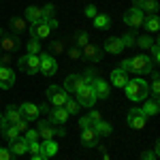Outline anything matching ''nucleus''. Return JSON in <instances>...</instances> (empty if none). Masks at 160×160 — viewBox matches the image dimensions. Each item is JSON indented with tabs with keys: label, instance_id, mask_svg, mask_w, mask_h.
<instances>
[{
	"label": "nucleus",
	"instance_id": "obj_37",
	"mask_svg": "<svg viewBox=\"0 0 160 160\" xmlns=\"http://www.w3.org/2000/svg\"><path fill=\"white\" fill-rule=\"evenodd\" d=\"M41 15H43V22L53 19V4H45V7H41Z\"/></svg>",
	"mask_w": 160,
	"mask_h": 160
},
{
	"label": "nucleus",
	"instance_id": "obj_26",
	"mask_svg": "<svg viewBox=\"0 0 160 160\" xmlns=\"http://www.w3.org/2000/svg\"><path fill=\"white\" fill-rule=\"evenodd\" d=\"M111 81H113V86L124 88L126 81H128V73H124L122 68H113V71H111Z\"/></svg>",
	"mask_w": 160,
	"mask_h": 160
},
{
	"label": "nucleus",
	"instance_id": "obj_43",
	"mask_svg": "<svg viewBox=\"0 0 160 160\" xmlns=\"http://www.w3.org/2000/svg\"><path fill=\"white\" fill-rule=\"evenodd\" d=\"M51 109H53V105H49V102H43V105L38 107V115H47V118H49Z\"/></svg>",
	"mask_w": 160,
	"mask_h": 160
},
{
	"label": "nucleus",
	"instance_id": "obj_45",
	"mask_svg": "<svg viewBox=\"0 0 160 160\" xmlns=\"http://www.w3.org/2000/svg\"><path fill=\"white\" fill-rule=\"evenodd\" d=\"M94 124H96V122H92L88 115H83V118L79 120V126H81V128H94Z\"/></svg>",
	"mask_w": 160,
	"mask_h": 160
},
{
	"label": "nucleus",
	"instance_id": "obj_21",
	"mask_svg": "<svg viewBox=\"0 0 160 160\" xmlns=\"http://www.w3.org/2000/svg\"><path fill=\"white\" fill-rule=\"evenodd\" d=\"M38 137L43 139V141H47V139H53V126H51L49 120H38Z\"/></svg>",
	"mask_w": 160,
	"mask_h": 160
},
{
	"label": "nucleus",
	"instance_id": "obj_51",
	"mask_svg": "<svg viewBox=\"0 0 160 160\" xmlns=\"http://www.w3.org/2000/svg\"><path fill=\"white\" fill-rule=\"evenodd\" d=\"M9 62H11V53H2V56H0V64H2V66H7Z\"/></svg>",
	"mask_w": 160,
	"mask_h": 160
},
{
	"label": "nucleus",
	"instance_id": "obj_16",
	"mask_svg": "<svg viewBox=\"0 0 160 160\" xmlns=\"http://www.w3.org/2000/svg\"><path fill=\"white\" fill-rule=\"evenodd\" d=\"M98 139L100 137L96 135L94 128H81V143H83L86 148H96V145H98Z\"/></svg>",
	"mask_w": 160,
	"mask_h": 160
},
{
	"label": "nucleus",
	"instance_id": "obj_11",
	"mask_svg": "<svg viewBox=\"0 0 160 160\" xmlns=\"http://www.w3.org/2000/svg\"><path fill=\"white\" fill-rule=\"evenodd\" d=\"M17 111H19L22 120H26V122L38 120V107H37V105H32V102H24V105H19Z\"/></svg>",
	"mask_w": 160,
	"mask_h": 160
},
{
	"label": "nucleus",
	"instance_id": "obj_19",
	"mask_svg": "<svg viewBox=\"0 0 160 160\" xmlns=\"http://www.w3.org/2000/svg\"><path fill=\"white\" fill-rule=\"evenodd\" d=\"M0 130H2V137H4L7 141H15V139H19V130H17L13 124H9L4 118H2V124H0Z\"/></svg>",
	"mask_w": 160,
	"mask_h": 160
},
{
	"label": "nucleus",
	"instance_id": "obj_4",
	"mask_svg": "<svg viewBox=\"0 0 160 160\" xmlns=\"http://www.w3.org/2000/svg\"><path fill=\"white\" fill-rule=\"evenodd\" d=\"M47 98H49V105H53V107H64V102L68 98V92L60 86H49L47 88Z\"/></svg>",
	"mask_w": 160,
	"mask_h": 160
},
{
	"label": "nucleus",
	"instance_id": "obj_46",
	"mask_svg": "<svg viewBox=\"0 0 160 160\" xmlns=\"http://www.w3.org/2000/svg\"><path fill=\"white\" fill-rule=\"evenodd\" d=\"M0 160H15V156H13L9 149H4V148H0Z\"/></svg>",
	"mask_w": 160,
	"mask_h": 160
},
{
	"label": "nucleus",
	"instance_id": "obj_14",
	"mask_svg": "<svg viewBox=\"0 0 160 160\" xmlns=\"http://www.w3.org/2000/svg\"><path fill=\"white\" fill-rule=\"evenodd\" d=\"M132 7L141 9L143 15H154V13H158V9H160L158 0H135V4H132Z\"/></svg>",
	"mask_w": 160,
	"mask_h": 160
},
{
	"label": "nucleus",
	"instance_id": "obj_24",
	"mask_svg": "<svg viewBox=\"0 0 160 160\" xmlns=\"http://www.w3.org/2000/svg\"><path fill=\"white\" fill-rule=\"evenodd\" d=\"M24 19H26L30 26H34V24H38V22H43L41 7H28V9H26V17H24Z\"/></svg>",
	"mask_w": 160,
	"mask_h": 160
},
{
	"label": "nucleus",
	"instance_id": "obj_52",
	"mask_svg": "<svg viewBox=\"0 0 160 160\" xmlns=\"http://www.w3.org/2000/svg\"><path fill=\"white\" fill-rule=\"evenodd\" d=\"M120 68H122L124 73H128V71H130V60H122L120 62Z\"/></svg>",
	"mask_w": 160,
	"mask_h": 160
},
{
	"label": "nucleus",
	"instance_id": "obj_22",
	"mask_svg": "<svg viewBox=\"0 0 160 160\" xmlns=\"http://www.w3.org/2000/svg\"><path fill=\"white\" fill-rule=\"evenodd\" d=\"M58 143L53 141V139H47V141H43L41 143V156H45V158H51V156H56L58 154Z\"/></svg>",
	"mask_w": 160,
	"mask_h": 160
},
{
	"label": "nucleus",
	"instance_id": "obj_3",
	"mask_svg": "<svg viewBox=\"0 0 160 160\" xmlns=\"http://www.w3.org/2000/svg\"><path fill=\"white\" fill-rule=\"evenodd\" d=\"M77 94V102H79V107H92L94 102H96V94H94V88L92 83H88L86 79H83V83L81 88L75 92Z\"/></svg>",
	"mask_w": 160,
	"mask_h": 160
},
{
	"label": "nucleus",
	"instance_id": "obj_30",
	"mask_svg": "<svg viewBox=\"0 0 160 160\" xmlns=\"http://www.w3.org/2000/svg\"><path fill=\"white\" fill-rule=\"evenodd\" d=\"M109 26H111V17H109V15H105V13H98V15L94 17V28L107 30Z\"/></svg>",
	"mask_w": 160,
	"mask_h": 160
},
{
	"label": "nucleus",
	"instance_id": "obj_15",
	"mask_svg": "<svg viewBox=\"0 0 160 160\" xmlns=\"http://www.w3.org/2000/svg\"><path fill=\"white\" fill-rule=\"evenodd\" d=\"M15 83V73L11 71V66H2L0 68V88L2 90H11Z\"/></svg>",
	"mask_w": 160,
	"mask_h": 160
},
{
	"label": "nucleus",
	"instance_id": "obj_32",
	"mask_svg": "<svg viewBox=\"0 0 160 160\" xmlns=\"http://www.w3.org/2000/svg\"><path fill=\"white\" fill-rule=\"evenodd\" d=\"M149 92H152V98H158L160 96V77H158V73H154V77H152Z\"/></svg>",
	"mask_w": 160,
	"mask_h": 160
},
{
	"label": "nucleus",
	"instance_id": "obj_6",
	"mask_svg": "<svg viewBox=\"0 0 160 160\" xmlns=\"http://www.w3.org/2000/svg\"><path fill=\"white\" fill-rule=\"evenodd\" d=\"M126 124L130 126V128H135V130H141V128H145V124H148V115L143 113L141 109H130L128 111V115H126Z\"/></svg>",
	"mask_w": 160,
	"mask_h": 160
},
{
	"label": "nucleus",
	"instance_id": "obj_2",
	"mask_svg": "<svg viewBox=\"0 0 160 160\" xmlns=\"http://www.w3.org/2000/svg\"><path fill=\"white\" fill-rule=\"evenodd\" d=\"M152 68H154V62H152V58L148 53H139V56H135L130 60V73H135V75H148Z\"/></svg>",
	"mask_w": 160,
	"mask_h": 160
},
{
	"label": "nucleus",
	"instance_id": "obj_48",
	"mask_svg": "<svg viewBox=\"0 0 160 160\" xmlns=\"http://www.w3.org/2000/svg\"><path fill=\"white\" fill-rule=\"evenodd\" d=\"M53 137H66V128H64L62 124H58V126L53 128Z\"/></svg>",
	"mask_w": 160,
	"mask_h": 160
},
{
	"label": "nucleus",
	"instance_id": "obj_38",
	"mask_svg": "<svg viewBox=\"0 0 160 160\" xmlns=\"http://www.w3.org/2000/svg\"><path fill=\"white\" fill-rule=\"evenodd\" d=\"M28 53H30V56H38V53H41V45H38V38H32V41L28 43Z\"/></svg>",
	"mask_w": 160,
	"mask_h": 160
},
{
	"label": "nucleus",
	"instance_id": "obj_28",
	"mask_svg": "<svg viewBox=\"0 0 160 160\" xmlns=\"http://www.w3.org/2000/svg\"><path fill=\"white\" fill-rule=\"evenodd\" d=\"M143 113H145V115H156V113H158L160 111V102H158V98H145V105H143Z\"/></svg>",
	"mask_w": 160,
	"mask_h": 160
},
{
	"label": "nucleus",
	"instance_id": "obj_56",
	"mask_svg": "<svg viewBox=\"0 0 160 160\" xmlns=\"http://www.w3.org/2000/svg\"><path fill=\"white\" fill-rule=\"evenodd\" d=\"M2 37H4V32H2V28H0V38H2Z\"/></svg>",
	"mask_w": 160,
	"mask_h": 160
},
{
	"label": "nucleus",
	"instance_id": "obj_29",
	"mask_svg": "<svg viewBox=\"0 0 160 160\" xmlns=\"http://www.w3.org/2000/svg\"><path fill=\"white\" fill-rule=\"evenodd\" d=\"M2 118H4L9 124H17L19 120H22V115H19L17 107H13V105H9V107H7V111H4V115H2Z\"/></svg>",
	"mask_w": 160,
	"mask_h": 160
},
{
	"label": "nucleus",
	"instance_id": "obj_42",
	"mask_svg": "<svg viewBox=\"0 0 160 160\" xmlns=\"http://www.w3.org/2000/svg\"><path fill=\"white\" fill-rule=\"evenodd\" d=\"M149 49H152V53H154V64H158V60H160V45H158V41H154V45H152V47H149Z\"/></svg>",
	"mask_w": 160,
	"mask_h": 160
},
{
	"label": "nucleus",
	"instance_id": "obj_10",
	"mask_svg": "<svg viewBox=\"0 0 160 160\" xmlns=\"http://www.w3.org/2000/svg\"><path fill=\"white\" fill-rule=\"evenodd\" d=\"M19 37H15V34H4V37L0 38V49L4 51V53H13L15 49H19Z\"/></svg>",
	"mask_w": 160,
	"mask_h": 160
},
{
	"label": "nucleus",
	"instance_id": "obj_41",
	"mask_svg": "<svg viewBox=\"0 0 160 160\" xmlns=\"http://www.w3.org/2000/svg\"><path fill=\"white\" fill-rule=\"evenodd\" d=\"M68 58H71V60H81V47H77V45L71 47V49H68Z\"/></svg>",
	"mask_w": 160,
	"mask_h": 160
},
{
	"label": "nucleus",
	"instance_id": "obj_27",
	"mask_svg": "<svg viewBox=\"0 0 160 160\" xmlns=\"http://www.w3.org/2000/svg\"><path fill=\"white\" fill-rule=\"evenodd\" d=\"M11 152L13 156H22V154H26L28 152V141L26 139H15V141H11Z\"/></svg>",
	"mask_w": 160,
	"mask_h": 160
},
{
	"label": "nucleus",
	"instance_id": "obj_34",
	"mask_svg": "<svg viewBox=\"0 0 160 160\" xmlns=\"http://www.w3.org/2000/svg\"><path fill=\"white\" fill-rule=\"evenodd\" d=\"M64 109L68 111V115H75V113H79V102L75 98H66V102H64Z\"/></svg>",
	"mask_w": 160,
	"mask_h": 160
},
{
	"label": "nucleus",
	"instance_id": "obj_55",
	"mask_svg": "<svg viewBox=\"0 0 160 160\" xmlns=\"http://www.w3.org/2000/svg\"><path fill=\"white\" fill-rule=\"evenodd\" d=\"M102 160H111V158H109V156H107V154H102Z\"/></svg>",
	"mask_w": 160,
	"mask_h": 160
},
{
	"label": "nucleus",
	"instance_id": "obj_33",
	"mask_svg": "<svg viewBox=\"0 0 160 160\" xmlns=\"http://www.w3.org/2000/svg\"><path fill=\"white\" fill-rule=\"evenodd\" d=\"M64 49H66V43H64V41H51V43H49V56L62 53Z\"/></svg>",
	"mask_w": 160,
	"mask_h": 160
},
{
	"label": "nucleus",
	"instance_id": "obj_44",
	"mask_svg": "<svg viewBox=\"0 0 160 160\" xmlns=\"http://www.w3.org/2000/svg\"><path fill=\"white\" fill-rule=\"evenodd\" d=\"M24 139L28 141V143H30V141H38V130H30V128H28Z\"/></svg>",
	"mask_w": 160,
	"mask_h": 160
},
{
	"label": "nucleus",
	"instance_id": "obj_53",
	"mask_svg": "<svg viewBox=\"0 0 160 160\" xmlns=\"http://www.w3.org/2000/svg\"><path fill=\"white\" fill-rule=\"evenodd\" d=\"M141 160H156V154H154V152H145V154L141 156Z\"/></svg>",
	"mask_w": 160,
	"mask_h": 160
},
{
	"label": "nucleus",
	"instance_id": "obj_25",
	"mask_svg": "<svg viewBox=\"0 0 160 160\" xmlns=\"http://www.w3.org/2000/svg\"><path fill=\"white\" fill-rule=\"evenodd\" d=\"M83 83V77H79V75H68L66 77V81H64V90L66 92H77L79 88Z\"/></svg>",
	"mask_w": 160,
	"mask_h": 160
},
{
	"label": "nucleus",
	"instance_id": "obj_7",
	"mask_svg": "<svg viewBox=\"0 0 160 160\" xmlns=\"http://www.w3.org/2000/svg\"><path fill=\"white\" fill-rule=\"evenodd\" d=\"M17 66H19V71H24L26 75H37L38 73V56L26 53V56H22V58L17 60Z\"/></svg>",
	"mask_w": 160,
	"mask_h": 160
},
{
	"label": "nucleus",
	"instance_id": "obj_49",
	"mask_svg": "<svg viewBox=\"0 0 160 160\" xmlns=\"http://www.w3.org/2000/svg\"><path fill=\"white\" fill-rule=\"evenodd\" d=\"M13 126H15V128H17L19 132H26V130H28V122H26V120H19V122L13 124Z\"/></svg>",
	"mask_w": 160,
	"mask_h": 160
},
{
	"label": "nucleus",
	"instance_id": "obj_18",
	"mask_svg": "<svg viewBox=\"0 0 160 160\" xmlns=\"http://www.w3.org/2000/svg\"><path fill=\"white\" fill-rule=\"evenodd\" d=\"M30 32H32V38H47L51 34V28L47 22H38L30 28Z\"/></svg>",
	"mask_w": 160,
	"mask_h": 160
},
{
	"label": "nucleus",
	"instance_id": "obj_8",
	"mask_svg": "<svg viewBox=\"0 0 160 160\" xmlns=\"http://www.w3.org/2000/svg\"><path fill=\"white\" fill-rule=\"evenodd\" d=\"M143 11L141 9H137V7H130L128 11L124 13V24L130 26V28H141V24H143Z\"/></svg>",
	"mask_w": 160,
	"mask_h": 160
},
{
	"label": "nucleus",
	"instance_id": "obj_5",
	"mask_svg": "<svg viewBox=\"0 0 160 160\" xmlns=\"http://www.w3.org/2000/svg\"><path fill=\"white\" fill-rule=\"evenodd\" d=\"M38 73L47 75V77L58 73V62L53 60V56H49V53H41L38 56Z\"/></svg>",
	"mask_w": 160,
	"mask_h": 160
},
{
	"label": "nucleus",
	"instance_id": "obj_47",
	"mask_svg": "<svg viewBox=\"0 0 160 160\" xmlns=\"http://www.w3.org/2000/svg\"><path fill=\"white\" fill-rule=\"evenodd\" d=\"M86 15H88V17H92V19H94V17L98 15V11H96V7H94V4H88V7H86Z\"/></svg>",
	"mask_w": 160,
	"mask_h": 160
},
{
	"label": "nucleus",
	"instance_id": "obj_12",
	"mask_svg": "<svg viewBox=\"0 0 160 160\" xmlns=\"http://www.w3.org/2000/svg\"><path fill=\"white\" fill-rule=\"evenodd\" d=\"M92 83V88H94V94H96V100L98 98H107L111 92V86L105 81V79H100V77H96V79H92L90 81Z\"/></svg>",
	"mask_w": 160,
	"mask_h": 160
},
{
	"label": "nucleus",
	"instance_id": "obj_35",
	"mask_svg": "<svg viewBox=\"0 0 160 160\" xmlns=\"http://www.w3.org/2000/svg\"><path fill=\"white\" fill-rule=\"evenodd\" d=\"M135 45H139L141 49H149V47L154 45V38L148 37V34H143V37H139V38H137V43H135Z\"/></svg>",
	"mask_w": 160,
	"mask_h": 160
},
{
	"label": "nucleus",
	"instance_id": "obj_20",
	"mask_svg": "<svg viewBox=\"0 0 160 160\" xmlns=\"http://www.w3.org/2000/svg\"><path fill=\"white\" fill-rule=\"evenodd\" d=\"M47 120H49L51 124H64L66 120H68V111L64 109V107H53Z\"/></svg>",
	"mask_w": 160,
	"mask_h": 160
},
{
	"label": "nucleus",
	"instance_id": "obj_31",
	"mask_svg": "<svg viewBox=\"0 0 160 160\" xmlns=\"http://www.w3.org/2000/svg\"><path fill=\"white\" fill-rule=\"evenodd\" d=\"M94 130H96V135L98 137H109L111 135V124H107V122H96L94 124Z\"/></svg>",
	"mask_w": 160,
	"mask_h": 160
},
{
	"label": "nucleus",
	"instance_id": "obj_57",
	"mask_svg": "<svg viewBox=\"0 0 160 160\" xmlns=\"http://www.w3.org/2000/svg\"><path fill=\"white\" fill-rule=\"evenodd\" d=\"M0 124H2V115H0Z\"/></svg>",
	"mask_w": 160,
	"mask_h": 160
},
{
	"label": "nucleus",
	"instance_id": "obj_40",
	"mask_svg": "<svg viewBox=\"0 0 160 160\" xmlns=\"http://www.w3.org/2000/svg\"><path fill=\"white\" fill-rule=\"evenodd\" d=\"M28 152H30L32 156H38V154H41V143H38V141H30V143H28Z\"/></svg>",
	"mask_w": 160,
	"mask_h": 160
},
{
	"label": "nucleus",
	"instance_id": "obj_39",
	"mask_svg": "<svg viewBox=\"0 0 160 160\" xmlns=\"http://www.w3.org/2000/svg\"><path fill=\"white\" fill-rule=\"evenodd\" d=\"M122 43H124V47H132V45L137 43V37L132 34V32H128V34L122 37Z\"/></svg>",
	"mask_w": 160,
	"mask_h": 160
},
{
	"label": "nucleus",
	"instance_id": "obj_17",
	"mask_svg": "<svg viewBox=\"0 0 160 160\" xmlns=\"http://www.w3.org/2000/svg\"><path fill=\"white\" fill-rule=\"evenodd\" d=\"M9 28H11V32L15 37H19V34L28 32V22H26L24 17H11L9 19Z\"/></svg>",
	"mask_w": 160,
	"mask_h": 160
},
{
	"label": "nucleus",
	"instance_id": "obj_23",
	"mask_svg": "<svg viewBox=\"0 0 160 160\" xmlns=\"http://www.w3.org/2000/svg\"><path fill=\"white\" fill-rule=\"evenodd\" d=\"M143 28L148 30V32H158L160 30V19H158V13H154V15H145L143 17Z\"/></svg>",
	"mask_w": 160,
	"mask_h": 160
},
{
	"label": "nucleus",
	"instance_id": "obj_1",
	"mask_svg": "<svg viewBox=\"0 0 160 160\" xmlns=\"http://www.w3.org/2000/svg\"><path fill=\"white\" fill-rule=\"evenodd\" d=\"M124 90H126V96L132 100V102H141V100L148 98V94H149V86H148V81H145V79H141V77H137V79H130V81H126Z\"/></svg>",
	"mask_w": 160,
	"mask_h": 160
},
{
	"label": "nucleus",
	"instance_id": "obj_58",
	"mask_svg": "<svg viewBox=\"0 0 160 160\" xmlns=\"http://www.w3.org/2000/svg\"><path fill=\"white\" fill-rule=\"evenodd\" d=\"M0 68H2V64H0Z\"/></svg>",
	"mask_w": 160,
	"mask_h": 160
},
{
	"label": "nucleus",
	"instance_id": "obj_54",
	"mask_svg": "<svg viewBox=\"0 0 160 160\" xmlns=\"http://www.w3.org/2000/svg\"><path fill=\"white\" fill-rule=\"evenodd\" d=\"M32 160H49V158H45V156H41V154H38V156H32Z\"/></svg>",
	"mask_w": 160,
	"mask_h": 160
},
{
	"label": "nucleus",
	"instance_id": "obj_13",
	"mask_svg": "<svg viewBox=\"0 0 160 160\" xmlns=\"http://www.w3.org/2000/svg\"><path fill=\"white\" fill-rule=\"evenodd\" d=\"M124 49H126V47H124L122 38H118V37H109L107 41H105V45H102V51H107V53H113V56L122 53Z\"/></svg>",
	"mask_w": 160,
	"mask_h": 160
},
{
	"label": "nucleus",
	"instance_id": "obj_36",
	"mask_svg": "<svg viewBox=\"0 0 160 160\" xmlns=\"http://www.w3.org/2000/svg\"><path fill=\"white\" fill-rule=\"evenodd\" d=\"M75 43H77V47H86L88 43H90V38H88V32L79 30V32L75 34Z\"/></svg>",
	"mask_w": 160,
	"mask_h": 160
},
{
	"label": "nucleus",
	"instance_id": "obj_9",
	"mask_svg": "<svg viewBox=\"0 0 160 160\" xmlns=\"http://www.w3.org/2000/svg\"><path fill=\"white\" fill-rule=\"evenodd\" d=\"M102 47H98V45H90L88 43L86 47H81V58H86L90 64H96V62H100V58H102Z\"/></svg>",
	"mask_w": 160,
	"mask_h": 160
},
{
	"label": "nucleus",
	"instance_id": "obj_50",
	"mask_svg": "<svg viewBox=\"0 0 160 160\" xmlns=\"http://www.w3.org/2000/svg\"><path fill=\"white\" fill-rule=\"evenodd\" d=\"M88 118H90L92 122H100V120H102V115H100L98 111H90V113H88Z\"/></svg>",
	"mask_w": 160,
	"mask_h": 160
}]
</instances>
